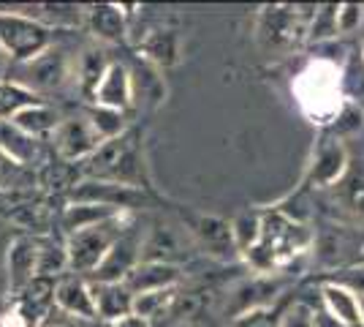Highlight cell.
I'll list each match as a JSON object with an SVG mask.
<instances>
[{
  "label": "cell",
  "instance_id": "cell-1",
  "mask_svg": "<svg viewBox=\"0 0 364 327\" xmlns=\"http://www.w3.org/2000/svg\"><path fill=\"white\" fill-rule=\"evenodd\" d=\"M85 175L92 180H109V183H122V186L147 188L144 180V150H141V137L139 131H125L117 140L104 142L85 164Z\"/></svg>",
  "mask_w": 364,
  "mask_h": 327
},
{
  "label": "cell",
  "instance_id": "cell-2",
  "mask_svg": "<svg viewBox=\"0 0 364 327\" xmlns=\"http://www.w3.org/2000/svg\"><path fill=\"white\" fill-rule=\"evenodd\" d=\"M294 95L313 123H329L343 109L340 68L332 61H313L294 79Z\"/></svg>",
  "mask_w": 364,
  "mask_h": 327
},
{
  "label": "cell",
  "instance_id": "cell-3",
  "mask_svg": "<svg viewBox=\"0 0 364 327\" xmlns=\"http://www.w3.org/2000/svg\"><path fill=\"white\" fill-rule=\"evenodd\" d=\"M131 218H134V213H122V216L109 218V221L98 224V227L68 234L65 237L68 270L76 273V276H95Z\"/></svg>",
  "mask_w": 364,
  "mask_h": 327
},
{
  "label": "cell",
  "instance_id": "cell-4",
  "mask_svg": "<svg viewBox=\"0 0 364 327\" xmlns=\"http://www.w3.org/2000/svg\"><path fill=\"white\" fill-rule=\"evenodd\" d=\"M307 243H310L307 229L280 210L272 216H264L261 237H258L256 246L247 251V259L258 270H272V267L289 262L291 256L299 254V249H304Z\"/></svg>",
  "mask_w": 364,
  "mask_h": 327
},
{
  "label": "cell",
  "instance_id": "cell-5",
  "mask_svg": "<svg viewBox=\"0 0 364 327\" xmlns=\"http://www.w3.org/2000/svg\"><path fill=\"white\" fill-rule=\"evenodd\" d=\"M52 47V31L25 11H0V49L11 63L36 61L41 52Z\"/></svg>",
  "mask_w": 364,
  "mask_h": 327
},
{
  "label": "cell",
  "instance_id": "cell-6",
  "mask_svg": "<svg viewBox=\"0 0 364 327\" xmlns=\"http://www.w3.org/2000/svg\"><path fill=\"white\" fill-rule=\"evenodd\" d=\"M310 11L304 9H289V6H272L264 9L258 16V41L261 47L269 52H283V49L296 47L304 38V33H310Z\"/></svg>",
  "mask_w": 364,
  "mask_h": 327
},
{
  "label": "cell",
  "instance_id": "cell-7",
  "mask_svg": "<svg viewBox=\"0 0 364 327\" xmlns=\"http://www.w3.org/2000/svg\"><path fill=\"white\" fill-rule=\"evenodd\" d=\"M74 63L65 55V49L49 47L46 52H41L36 61L22 63L19 66V77L14 82L25 85L28 90H33L36 95L52 93V90H60L63 85L71 79L74 74Z\"/></svg>",
  "mask_w": 364,
  "mask_h": 327
},
{
  "label": "cell",
  "instance_id": "cell-8",
  "mask_svg": "<svg viewBox=\"0 0 364 327\" xmlns=\"http://www.w3.org/2000/svg\"><path fill=\"white\" fill-rule=\"evenodd\" d=\"M71 202H92L112 207V210H120V213H134L136 204L144 202V188L85 177V180L71 186Z\"/></svg>",
  "mask_w": 364,
  "mask_h": 327
},
{
  "label": "cell",
  "instance_id": "cell-9",
  "mask_svg": "<svg viewBox=\"0 0 364 327\" xmlns=\"http://www.w3.org/2000/svg\"><path fill=\"white\" fill-rule=\"evenodd\" d=\"M6 267H9L11 295H19L36 279H41V237L38 234H16L9 243Z\"/></svg>",
  "mask_w": 364,
  "mask_h": 327
},
{
  "label": "cell",
  "instance_id": "cell-10",
  "mask_svg": "<svg viewBox=\"0 0 364 327\" xmlns=\"http://www.w3.org/2000/svg\"><path fill=\"white\" fill-rule=\"evenodd\" d=\"M141 251H144V232L139 229L136 218H131L92 281H125L131 270L141 262Z\"/></svg>",
  "mask_w": 364,
  "mask_h": 327
},
{
  "label": "cell",
  "instance_id": "cell-11",
  "mask_svg": "<svg viewBox=\"0 0 364 327\" xmlns=\"http://www.w3.org/2000/svg\"><path fill=\"white\" fill-rule=\"evenodd\" d=\"M55 150L63 161H76V164H85L87 158L104 145V140L98 137V131L92 128L90 118L87 115H74V118H65L60 120L58 131H55Z\"/></svg>",
  "mask_w": 364,
  "mask_h": 327
},
{
  "label": "cell",
  "instance_id": "cell-12",
  "mask_svg": "<svg viewBox=\"0 0 364 327\" xmlns=\"http://www.w3.org/2000/svg\"><path fill=\"white\" fill-rule=\"evenodd\" d=\"M280 289H283V281L269 279V276H256V279H250V281H242V284L234 286V292L228 295V303H226L228 322L237 319V316H245V313L269 308Z\"/></svg>",
  "mask_w": 364,
  "mask_h": 327
},
{
  "label": "cell",
  "instance_id": "cell-13",
  "mask_svg": "<svg viewBox=\"0 0 364 327\" xmlns=\"http://www.w3.org/2000/svg\"><path fill=\"white\" fill-rule=\"evenodd\" d=\"M55 308L63 311L65 316H71V319H85V322L98 319L90 281H85L82 276L58 279V284H55Z\"/></svg>",
  "mask_w": 364,
  "mask_h": 327
},
{
  "label": "cell",
  "instance_id": "cell-14",
  "mask_svg": "<svg viewBox=\"0 0 364 327\" xmlns=\"http://www.w3.org/2000/svg\"><path fill=\"white\" fill-rule=\"evenodd\" d=\"M95 297V313L104 325H114L125 316H134V292L125 281H90Z\"/></svg>",
  "mask_w": 364,
  "mask_h": 327
},
{
  "label": "cell",
  "instance_id": "cell-15",
  "mask_svg": "<svg viewBox=\"0 0 364 327\" xmlns=\"http://www.w3.org/2000/svg\"><path fill=\"white\" fill-rule=\"evenodd\" d=\"M191 229L196 234V240L201 243V249L207 254H213L218 259H234L240 249L234 240V229L231 224L218 216H196L191 221Z\"/></svg>",
  "mask_w": 364,
  "mask_h": 327
},
{
  "label": "cell",
  "instance_id": "cell-16",
  "mask_svg": "<svg viewBox=\"0 0 364 327\" xmlns=\"http://www.w3.org/2000/svg\"><path fill=\"white\" fill-rule=\"evenodd\" d=\"M95 107L117 109V112H128L134 107V82H131V66L125 63H112L104 82L98 85V90L92 95Z\"/></svg>",
  "mask_w": 364,
  "mask_h": 327
},
{
  "label": "cell",
  "instance_id": "cell-17",
  "mask_svg": "<svg viewBox=\"0 0 364 327\" xmlns=\"http://www.w3.org/2000/svg\"><path fill=\"white\" fill-rule=\"evenodd\" d=\"M87 28L98 44H120L128 33V11L117 3L87 6Z\"/></svg>",
  "mask_w": 364,
  "mask_h": 327
},
{
  "label": "cell",
  "instance_id": "cell-18",
  "mask_svg": "<svg viewBox=\"0 0 364 327\" xmlns=\"http://www.w3.org/2000/svg\"><path fill=\"white\" fill-rule=\"evenodd\" d=\"M180 267L168 265V262H139L131 276L125 279V286L136 295H144V292H158V289H174L180 286Z\"/></svg>",
  "mask_w": 364,
  "mask_h": 327
},
{
  "label": "cell",
  "instance_id": "cell-19",
  "mask_svg": "<svg viewBox=\"0 0 364 327\" xmlns=\"http://www.w3.org/2000/svg\"><path fill=\"white\" fill-rule=\"evenodd\" d=\"M139 58L155 66L158 71L171 68L180 61V33L168 28H152L139 41Z\"/></svg>",
  "mask_w": 364,
  "mask_h": 327
},
{
  "label": "cell",
  "instance_id": "cell-20",
  "mask_svg": "<svg viewBox=\"0 0 364 327\" xmlns=\"http://www.w3.org/2000/svg\"><path fill=\"white\" fill-rule=\"evenodd\" d=\"M0 150L22 170L41 161V142L33 140L31 134H25L11 120H0Z\"/></svg>",
  "mask_w": 364,
  "mask_h": 327
},
{
  "label": "cell",
  "instance_id": "cell-21",
  "mask_svg": "<svg viewBox=\"0 0 364 327\" xmlns=\"http://www.w3.org/2000/svg\"><path fill=\"white\" fill-rule=\"evenodd\" d=\"M323 308L332 313L337 322L346 327H364V311H362V297H356L353 289L340 286V284H326L323 289Z\"/></svg>",
  "mask_w": 364,
  "mask_h": 327
},
{
  "label": "cell",
  "instance_id": "cell-22",
  "mask_svg": "<svg viewBox=\"0 0 364 327\" xmlns=\"http://www.w3.org/2000/svg\"><path fill=\"white\" fill-rule=\"evenodd\" d=\"M112 63L114 61H109L104 47H85L82 49V55L76 58V68H74L82 95H87V98L92 101V95H95V90H98V85L104 82L107 71L112 68Z\"/></svg>",
  "mask_w": 364,
  "mask_h": 327
},
{
  "label": "cell",
  "instance_id": "cell-23",
  "mask_svg": "<svg viewBox=\"0 0 364 327\" xmlns=\"http://www.w3.org/2000/svg\"><path fill=\"white\" fill-rule=\"evenodd\" d=\"M122 216L120 210H112V207H104V204H92V202H68V207L63 210L60 216V227L65 229V237L74 232H82V229H90V227H98L109 218Z\"/></svg>",
  "mask_w": 364,
  "mask_h": 327
},
{
  "label": "cell",
  "instance_id": "cell-24",
  "mask_svg": "<svg viewBox=\"0 0 364 327\" xmlns=\"http://www.w3.org/2000/svg\"><path fill=\"white\" fill-rule=\"evenodd\" d=\"M213 300H215L213 289H188V292H177V297H174V303H171V308H168V313L164 319L174 322V325H191V322H196L198 316H204V313L210 311Z\"/></svg>",
  "mask_w": 364,
  "mask_h": 327
},
{
  "label": "cell",
  "instance_id": "cell-25",
  "mask_svg": "<svg viewBox=\"0 0 364 327\" xmlns=\"http://www.w3.org/2000/svg\"><path fill=\"white\" fill-rule=\"evenodd\" d=\"M131 82H134V104L136 101H144V104H161L164 95H166V85H164V77L161 71L150 66L147 61H141L131 68Z\"/></svg>",
  "mask_w": 364,
  "mask_h": 327
},
{
  "label": "cell",
  "instance_id": "cell-26",
  "mask_svg": "<svg viewBox=\"0 0 364 327\" xmlns=\"http://www.w3.org/2000/svg\"><path fill=\"white\" fill-rule=\"evenodd\" d=\"M177 254H180V237L171 227L155 224L150 234H144L141 262H168V265H174Z\"/></svg>",
  "mask_w": 364,
  "mask_h": 327
},
{
  "label": "cell",
  "instance_id": "cell-27",
  "mask_svg": "<svg viewBox=\"0 0 364 327\" xmlns=\"http://www.w3.org/2000/svg\"><path fill=\"white\" fill-rule=\"evenodd\" d=\"M25 14H31L33 19H38L41 25H46L49 31H58V28H79V25H87V9L85 6H36L28 9Z\"/></svg>",
  "mask_w": 364,
  "mask_h": 327
},
{
  "label": "cell",
  "instance_id": "cell-28",
  "mask_svg": "<svg viewBox=\"0 0 364 327\" xmlns=\"http://www.w3.org/2000/svg\"><path fill=\"white\" fill-rule=\"evenodd\" d=\"M11 123L19 125L25 134H31L33 140L41 142L44 137H55V131H58V125H60V115L41 101V104H36V107L19 112Z\"/></svg>",
  "mask_w": 364,
  "mask_h": 327
},
{
  "label": "cell",
  "instance_id": "cell-29",
  "mask_svg": "<svg viewBox=\"0 0 364 327\" xmlns=\"http://www.w3.org/2000/svg\"><path fill=\"white\" fill-rule=\"evenodd\" d=\"M41 104V95L28 90L25 85H19L14 79L0 82V120H14L19 112Z\"/></svg>",
  "mask_w": 364,
  "mask_h": 327
},
{
  "label": "cell",
  "instance_id": "cell-30",
  "mask_svg": "<svg viewBox=\"0 0 364 327\" xmlns=\"http://www.w3.org/2000/svg\"><path fill=\"white\" fill-rule=\"evenodd\" d=\"M177 286L174 289H158V292H144V295H136L134 297V316H141V319H147V322H158V319H164L171 308V303H174V297H177Z\"/></svg>",
  "mask_w": 364,
  "mask_h": 327
},
{
  "label": "cell",
  "instance_id": "cell-31",
  "mask_svg": "<svg viewBox=\"0 0 364 327\" xmlns=\"http://www.w3.org/2000/svg\"><path fill=\"white\" fill-rule=\"evenodd\" d=\"M346 170V150L337 145V142H329L323 145L316 156V170H313V180L316 183H334Z\"/></svg>",
  "mask_w": 364,
  "mask_h": 327
},
{
  "label": "cell",
  "instance_id": "cell-32",
  "mask_svg": "<svg viewBox=\"0 0 364 327\" xmlns=\"http://www.w3.org/2000/svg\"><path fill=\"white\" fill-rule=\"evenodd\" d=\"M87 118H90L92 128L98 131V137H101L104 142L117 140V137H122V134L128 131V123H125V112H117V109L95 107V104H92L90 112H87Z\"/></svg>",
  "mask_w": 364,
  "mask_h": 327
},
{
  "label": "cell",
  "instance_id": "cell-33",
  "mask_svg": "<svg viewBox=\"0 0 364 327\" xmlns=\"http://www.w3.org/2000/svg\"><path fill=\"white\" fill-rule=\"evenodd\" d=\"M261 224H264V216H258V213L240 216L234 224H231V229H234V240H237V249H240V254H247V251L258 243V237H261Z\"/></svg>",
  "mask_w": 364,
  "mask_h": 327
},
{
  "label": "cell",
  "instance_id": "cell-34",
  "mask_svg": "<svg viewBox=\"0 0 364 327\" xmlns=\"http://www.w3.org/2000/svg\"><path fill=\"white\" fill-rule=\"evenodd\" d=\"M337 9L340 6H323L313 16V25H310V38H329L337 36Z\"/></svg>",
  "mask_w": 364,
  "mask_h": 327
},
{
  "label": "cell",
  "instance_id": "cell-35",
  "mask_svg": "<svg viewBox=\"0 0 364 327\" xmlns=\"http://www.w3.org/2000/svg\"><path fill=\"white\" fill-rule=\"evenodd\" d=\"M228 327H280V322L269 313V308H264V311H253V313H245V316L231 319Z\"/></svg>",
  "mask_w": 364,
  "mask_h": 327
},
{
  "label": "cell",
  "instance_id": "cell-36",
  "mask_svg": "<svg viewBox=\"0 0 364 327\" xmlns=\"http://www.w3.org/2000/svg\"><path fill=\"white\" fill-rule=\"evenodd\" d=\"M362 6H353V3H348V6H340L337 9V31L340 33H350L353 28H359V22H362Z\"/></svg>",
  "mask_w": 364,
  "mask_h": 327
},
{
  "label": "cell",
  "instance_id": "cell-37",
  "mask_svg": "<svg viewBox=\"0 0 364 327\" xmlns=\"http://www.w3.org/2000/svg\"><path fill=\"white\" fill-rule=\"evenodd\" d=\"M280 327H316V319H313V311H310L304 303H296V306L289 308V313L280 319Z\"/></svg>",
  "mask_w": 364,
  "mask_h": 327
},
{
  "label": "cell",
  "instance_id": "cell-38",
  "mask_svg": "<svg viewBox=\"0 0 364 327\" xmlns=\"http://www.w3.org/2000/svg\"><path fill=\"white\" fill-rule=\"evenodd\" d=\"M22 167H16L11 158L0 150V188H14L19 183Z\"/></svg>",
  "mask_w": 364,
  "mask_h": 327
},
{
  "label": "cell",
  "instance_id": "cell-39",
  "mask_svg": "<svg viewBox=\"0 0 364 327\" xmlns=\"http://www.w3.org/2000/svg\"><path fill=\"white\" fill-rule=\"evenodd\" d=\"M313 319H316V327H346L343 322H337L332 313L326 311V308H321V311H313Z\"/></svg>",
  "mask_w": 364,
  "mask_h": 327
},
{
  "label": "cell",
  "instance_id": "cell-40",
  "mask_svg": "<svg viewBox=\"0 0 364 327\" xmlns=\"http://www.w3.org/2000/svg\"><path fill=\"white\" fill-rule=\"evenodd\" d=\"M41 327H71V316H65L63 311H52Z\"/></svg>",
  "mask_w": 364,
  "mask_h": 327
},
{
  "label": "cell",
  "instance_id": "cell-41",
  "mask_svg": "<svg viewBox=\"0 0 364 327\" xmlns=\"http://www.w3.org/2000/svg\"><path fill=\"white\" fill-rule=\"evenodd\" d=\"M104 327H152L147 319H141V316H125L120 322H114V325H104Z\"/></svg>",
  "mask_w": 364,
  "mask_h": 327
},
{
  "label": "cell",
  "instance_id": "cell-42",
  "mask_svg": "<svg viewBox=\"0 0 364 327\" xmlns=\"http://www.w3.org/2000/svg\"><path fill=\"white\" fill-rule=\"evenodd\" d=\"M9 63H11V58H9V55L0 49V82H6V79H3V74H6V66H9Z\"/></svg>",
  "mask_w": 364,
  "mask_h": 327
},
{
  "label": "cell",
  "instance_id": "cell-43",
  "mask_svg": "<svg viewBox=\"0 0 364 327\" xmlns=\"http://www.w3.org/2000/svg\"><path fill=\"white\" fill-rule=\"evenodd\" d=\"M362 311H364V297H362Z\"/></svg>",
  "mask_w": 364,
  "mask_h": 327
}]
</instances>
